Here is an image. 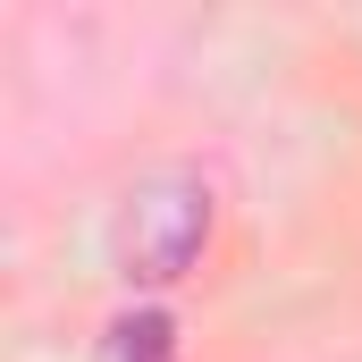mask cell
Returning <instances> with one entry per match:
<instances>
[{
  "instance_id": "6da1fadb",
  "label": "cell",
  "mask_w": 362,
  "mask_h": 362,
  "mask_svg": "<svg viewBox=\"0 0 362 362\" xmlns=\"http://www.w3.org/2000/svg\"><path fill=\"white\" fill-rule=\"evenodd\" d=\"M211 228H219L211 185L194 169H152L127 194V211H118V270L144 278V286H169V278H185L202 262Z\"/></svg>"
},
{
  "instance_id": "7a4b0ae2",
  "label": "cell",
  "mask_w": 362,
  "mask_h": 362,
  "mask_svg": "<svg viewBox=\"0 0 362 362\" xmlns=\"http://www.w3.org/2000/svg\"><path fill=\"white\" fill-rule=\"evenodd\" d=\"M101 362H177V320H169V312H127V320H110Z\"/></svg>"
}]
</instances>
